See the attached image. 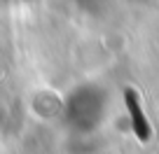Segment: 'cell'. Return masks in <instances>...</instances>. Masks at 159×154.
I'll return each instance as SVG.
<instances>
[{"instance_id":"6da1fadb","label":"cell","mask_w":159,"mask_h":154,"mask_svg":"<svg viewBox=\"0 0 159 154\" xmlns=\"http://www.w3.org/2000/svg\"><path fill=\"white\" fill-rule=\"evenodd\" d=\"M124 100H126V108H129L131 112V121H134V131L136 135H138V140H143V143H148L150 140V124H148V117L143 114V108H140V96L136 89H126L124 91Z\"/></svg>"}]
</instances>
